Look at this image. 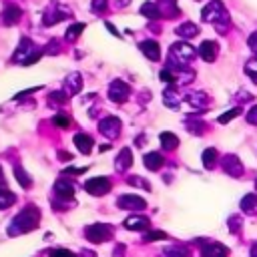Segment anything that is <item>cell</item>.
Here are the masks:
<instances>
[{
  "label": "cell",
  "mask_w": 257,
  "mask_h": 257,
  "mask_svg": "<svg viewBox=\"0 0 257 257\" xmlns=\"http://www.w3.org/2000/svg\"><path fill=\"white\" fill-rule=\"evenodd\" d=\"M40 221V211L34 207V205H28L26 209H22L8 225V235H20V233H28V231H34L36 225Z\"/></svg>",
  "instance_id": "cell-1"
},
{
  "label": "cell",
  "mask_w": 257,
  "mask_h": 257,
  "mask_svg": "<svg viewBox=\"0 0 257 257\" xmlns=\"http://www.w3.org/2000/svg\"><path fill=\"white\" fill-rule=\"evenodd\" d=\"M195 56V50L191 44L187 42H175L169 50V56H167V66L177 70V68H185L187 62H191Z\"/></svg>",
  "instance_id": "cell-2"
},
{
  "label": "cell",
  "mask_w": 257,
  "mask_h": 257,
  "mask_svg": "<svg viewBox=\"0 0 257 257\" xmlns=\"http://www.w3.org/2000/svg\"><path fill=\"white\" fill-rule=\"evenodd\" d=\"M40 56H42V50L34 48V44L30 42V38H22L20 44H18V48H16V52H14V56H12V60L22 62L24 66H30L36 60H40Z\"/></svg>",
  "instance_id": "cell-3"
},
{
  "label": "cell",
  "mask_w": 257,
  "mask_h": 257,
  "mask_svg": "<svg viewBox=\"0 0 257 257\" xmlns=\"http://www.w3.org/2000/svg\"><path fill=\"white\" fill-rule=\"evenodd\" d=\"M86 239L90 243H104L112 237V227L110 225H102V223H96V225H90L86 231H84Z\"/></svg>",
  "instance_id": "cell-4"
},
{
  "label": "cell",
  "mask_w": 257,
  "mask_h": 257,
  "mask_svg": "<svg viewBox=\"0 0 257 257\" xmlns=\"http://www.w3.org/2000/svg\"><path fill=\"white\" fill-rule=\"evenodd\" d=\"M84 189H86V193H90L94 197H100V195L108 193L112 189V185H110V181L106 177H92V179H88L84 183Z\"/></svg>",
  "instance_id": "cell-5"
},
{
  "label": "cell",
  "mask_w": 257,
  "mask_h": 257,
  "mask_svg": "<svg viewBox=\"0 0 257 257\" xmlns=\"http://www.w3.org/2000/svg\"><path fill=\"white\" fill-rule=\"evenodd\" d=\"M120 128H122V122H120V118H116V116H104V118L98 122V131H100L104 137H108V139H116V137L120 135Z\"/></svg>",
  "instance_id": "cell-6"
},
{
  "label": "cell",
  "mask_w": 257,
  "mask_h": 257,
  "mask_svg": "<svg viewBox=\"0 0 257 257\" xmlns=\"http://www.w3.org/2000/svg\"><path fill=\"white\" fill-rule=\"evenodd\" d=\"M131 94V86L124 80H112L110 88H108V98L112 102H124Z\"/></svg>",
  "instance_id": "cell-7"
},
{
  "label": "cell",
  "mask_w": 257,
  "mask_h": 257,
  "mask_svg": "<svg viewBox=\"0 0 257 257\" xmlns=\"http://www.w3.org/2000/svg\"><path fill=\"white\" fill-rule=\"evenodd\" d=\"M223 14H225L223 4H221L219 0H213V2H209V4L203 8L201 18H203V20H207V22H213V20H219Z\"/></svg>",
  "instance_id": "cell-8"
},
{
  "label": "cell",
  "mask_w": 257,
  "mask_h": 257,
  "mask_svg": "<svg viewBox=\"0 0 257 257\" xmlns=\"http://www.w3.org/2000/svg\"><path fill=\"white\" fill-rule=\"evenodd\" d=\"M139 50L149 58V60H153V62H157L159 58H161V46H159V42L157 40H143V42H139Z\"/></svg>",
  "instance_id": "cell-9"
},
{
  "label": "cell",
  "mask_w": 257,
  "mask_h": 257,
  "mask_svg": "<svg viewBox=\"0 0 257 257\" xmlns=\"http://www.w3.org/2000/svg\"><path fill=\"white\" fill-rule=\"evenodd\" d=\"M54 193H56L58 199L72 201V197H74V185H72V181H68V179H58V181L54 183Z\"/></svg>",
  "instance_id": "cell-10"
},
{
  "label": "cell",
  "mask_w": 257,
  "mask_h": 257,
  "mask_svg": "<svg viewBox=\"0 0 257 257\" xmlns=\"http://www.w3.org/2000/svg\"><path fill=\"white\" fill-rule=\"evenodd\" d=\"M20 18H22V10H20V6H16V4H8V6H4V10H2V22H4L6 26H14V24H18Z\"/></svg>",
  "instance_id": "cell-11"
},
{
  "label": "cell",
  "mask_w": 257,
  "mask_h": 257,
  "mask_svg": "<svg viewBox=\"0 0 257 257\" xmlns=\"http://www.w3.org/2000/svg\"><path fill=\"white\" fill-rule=\"evenodd\" d=\"M223 169H225L227 175H233V177H241L243 175V165H241L239 157H235V155H227L223 159Z\"/></svg>",
  "instance_id": "cell-12"
},
{
  "label": "cell",
  "mask_w": 257,
  "mask_h": 257,
  "mask_svg": "<svg viewBox=\"0 0 257 257\" xmlns=\"http://www.w3.org/2000/svg\"><path fill=\"white\" fill-rule=\"evenodd\" d=\"M116 205L120 209H145L147 207L145 199H141L139 195H122V197H118Z\"/></svg>",
  "instance_id": "cell-13"
},
{
  "label": "cell",
  "mask_w": 257,
  "mask_h": 257,
  "mask_svg": "<svg viewBox=\"0 0 257 257\" xmlns=\"http://www.w3.org/2000/svg\"><path fill=\"white\" fill-rule=\"evenodd\" d=\"M201 257H229V249L221 243H207L201 249Z\"/></svg>",
  "instance_id": "cell-14"
},
{
  "label": "cell",
  "mask_w": 257,
  "mask_h": 257,
  "mask_svg": "<svg viewBox=\"0 0 257 257\" xmlns=\"http://www.w3.org/2000/svg\"><path fill=\"white\" fill-rule=\"evenodd\" d=\"M217 50H219L217 42H213V40H203L201 46H199V56H201L203 60H207V62H213V60L217 58Z\"/></svg>",
  "instance_id": "cell-15"
},
{
  "label": "cell",
  "mask_w": 257,
  "mask_h": 257,
  "mask_svg": "<svg viewBox=\"0 0 257 257\" xmlns=\"http://www.w3.org/2000/svg\"><path fill=\"white\" fill-rule=\"evenodd\" d=\"M64 16H66V12H60V6H58V4H52V6L44 12L42 24H44V26H52L54 22H60Z\"/></svg>",
  "instance_id": "cell-16"
},
{
  "label": "cell",
  "mask_w": 257,
  "mask_h": 257,
  "mask_svg": "<svg viewBox=\"0 0 257 257\" xmlns=\"http://www.w3.org/2000/svg\"><path fill=\"white\" fill-rule=\"evenodd\" d=\"M74 145L78 147V151H80L82 155H88V153L92 151L94 141H92V137L86 135V133H76V135H74Z\"/></svg>",
  "instance_id": "cell-17"
},
{
  "label": "cell",
  "mask_w": 257,
  "mask_h": 257,
  "mask_svg": "<svg viewBox=\"0 0 257 257\" xmlns=\"http://www.w3.org/2000/svg\"><path fill=\"white\" fill-rule=\"evenodd\" d=\"M124 227L131 229V231H145L151 227V221L147 217H141V215H133L124 221Z\"/></svg>",
  "instance_id": "cell-18"
},
{
  "label": "cell",
  "mask_w": 257,
  "mask_h": 257,
  "mask_svg": "<svg viewBox=\"0 0 257 257\" xmlns=\"http://www.w3.org/2000/svg\"><path fill=\"white\" fill-rule=\"evenodd\" d=\"M175 32H177L181 38H193V36L199 34V26H197L195 22H191V20H185L183 24H179V26L175 28Z\"/></svg>",
  "instance_id": "cell-19"
},
{
  "label": "cell",
  "mask_w": 257,
  "mask_h": 257,
  "mask_svg": "<svg viewBox=\"0 0 257 257\" xmlns=\"http://www.w3.org/2000/svg\"><path fill=\"white\" fill-rule=\"evenodd\" d=\"M143 161H145V167H147L149 171H159V169L163 167V163H165V159H163L161 153H147V155L143 157Z\"/></svg>",
  "instance_id": "cell-20"
},
{
  "label": "cell",
  "mask_w": 257,
  "mask_h": 257,
  "mask_svg": "<svg viewBox=\"0 0 257 257\" xmlns=\"http://www.w3.org/2000/svg\"><path fill=\"white\" fill-rule=\"evenodd\" d=\"M141 14H143V16H147V18H153V20H157V18H161V16H163L159 2H145V4L141 6Z\"/></svg>",
  "instance_id": "cell-21"
},
{
  "label": "cell",
  "mask_w": 257,
  "mask_h": 257,
  "mask_svg": "<svg viewBox=\"0 0 257 257\" xmlns=\"http://www.w3.org/2000/svg\"><path fill=\"white\" fill-rule=\"evenodd\" d=\"M131 165H133V153H131L128 147H124V149H120V153L116 157V169L118 171H126Z\"/></svg>",
  "instance_id": "cell-22"
},
{
  "label": "cell",
  "mask_w": 257,
  "mask_h": 257,
  "mask_svg": "<svg viewBox=\"0 0 257 257\" xmlns=\"http://www.w3.org/2000/svg\"><path fill=\"white\" fill-rule=\"evenodd\" d=\"M66 88H68V94H78L80 88H82V78L78 72H72L66 76Z\"/></svg>",
  "instance_id": "cell-23"
},
{
  "label": "cell",
  "mask_w": 257,
  "mask_h": 257,
  "mask_svg": "<svg viewBox=\"0 0 257 257\" xmlns=\"http://www.w3.org/2000/svg\"><path fill=\"white\" fill-rule=\"evenodd\" d=\"M161 145H163V149H167V151H175L177 147H179V137L177 135H173V133H161Z\"/></svg>",
  "instance_id": "cell-24"
},
{
  "label": "cell",
  "mask_w": 257,
  "mask_h": 257,
  "mask_svg": "<svg viewBox=\"0 0 257 257\" xmlns=\"http://www.w3.org/2000/svg\"><path fill=\"white\" fill-rule=\"evenodd\" d=\"M241 209L245 211V213H251V215H255L257 213V195H245L243 199H241Z\"/></svg>",
  "instance_id": "cell-25"
},
{
  "label": "cell",
  "mask_w": 257,
  "mask_h": 257,
  "mask_svg": "<svg viewBox=\"0 0 257 257\" xmlns=\"http://www.w3.org/2000/svg\"><path fill=\"white\" fill-rule=\"evenodd\" d=\"M215 163H217V149H213V147L205 149L203 151V165H205V169H213Z\"/></svg>",
  "instance_id": "cell-26"
},
{
  "label": "cell",
  "mask_w": 257,
  "mask_h": 257,
  "mask_svg": "<svg viewBox=\"0 0 257 257\" xmlns=\"http://www.w3.org/2000/svg\"><path fill=\"white\" fill-rule=\"evenodd\" d=\"M82 30H84V24H82V22H74V24H70V26H68V30H66V36H64V38H66L68 42H72V40H76V38L80 36V32H82Z\"/></svg>",
  "instance_id": "cell-27"
},
{
  "label": "cell",
  "mask_w": 257,
  "mask_h": 257,
  "mask_svg": "<svg viewBox=\"0 0 257 257\" xmlns=\"http://www.w3.org/2000/svg\"><path fill=\"white\" fill-rule=\"evenodd\" d=\"M163 253L167 257H189V251L185 247H179V245H169V247H165Z\"/></svg>",
  "instance_id": "cell-28"
},
{
  "label": "cell",
  "mask_w": 257,
  "mask_h": 257,
  "mask_svg": "<svg viewBox=\"0 0 257 257\" xmlns=\"http://www.w3.org/2000/svg\"><path fill=\"white\" fill-rule=\"evenodd\" d=\"M14 201H16V197H14L10 191H6V189H2V187H0V209L10 207Z\"/></svg>",
  "instance_id": "cell-29"
},
{
  "label": "cell",
  "mask_w": 257,
  "mask_h": 257,
  "mask_svg": "<svg viewBox=\"0 0 257 257\" xmlns=\"http://www.w3.org/2000/svg\"><path fill=\"white\" fill-rule=\"evenodd\" d=\"M48 98H50V104H58V106L68 102V94L62 92V90H58V92H50Z\"/></svg>",
  "instance_id": "cell-30"
},
{
  "label": "cell",
  "mask_w": 257,
  "mask_h": 257,
  "mask_svg": "<svg viewBox=\"0 0 257 257\" xmlns=\"http://www.w3.org/2000/svg\"><path fill=\"white\" fill-rule=\"evenodd\" d=\"M245 72L251 76V80L257 84V56L255 58H251L247 64H245Z\"/></svg>",
  "instance_id": "cell-31"
},
{
  "label": "cell",
  "mask_w": 257,
  "mask_h": 257,
  "mask_svg": "<svg viewBox=\"0 0 257 257\" xmlns=\"http://www.w3.org/2000/svg\"><path fill=\"white\" fill-rule=\"evenodd\" d=\"M239 114H241V106H235V108L227 110L223 116H219V124H227L231 118H235V116H239Z\"/></svg>",
  "instance_id": "cell-32"
},
{
  "label": "cell",
  "mask_w": 257,
  "mask_h": 257,
  "mask_svg": "<svg viewBox=\"0 0 257 257\" xmlns=\"http://www.w3.org/2000/svg\"><path fill=\"white\" fill-rule=\"evenodd\" d=\"M14 175H16V179H18V183H20L22 187H26V189H28V187L32 185V181L28 179V175H26L20 167H14Z\"/></svg>",
  "instance_id": "cell-33"
},
{
  "label": "cell",
  "mask_w": 257,
  "mask_h": 257,
  "mask_svg": "<svg viewBox=\"0 0 257 257\" xmlns=\"http://www.w3.org/2000/svg\"><path fill=\"white\" fill-rule=\"evenodd\" d=\"M165 104H169V106H173V108L179 104V98H177L173 86H171V90H165Z\"/></svg>",
  "instance_id": "cell-34"
},
{
  "label": "cell",
  "mask_w": 257,
  "mask_h": 257,
  "mask_svg": "<svg viewBox=\"0 0 257 257\" xmlns=\"http://www.w3.org/2000/svg\"><path fill=\"white\" fill-rule=\"evenodd\" d=\"M167 239V233L163 231H147L145 233V241H165Z\"/></svg>",
  "instance_id": "cell-35"
},
{
  "label": "cell",
  "mask_w": 257,
  "mask_h": 257,
  "mask_svg": "<svg viewBox=\"0 0 257 257\" xmlns=\"http://www.w3.org/2000/svg\"><path fill=\"white\" fill-rule=\"evenodd\" d=\"M52 122H54L56 126H62V128H66V126L70 124V118H68L64 112H58V114L52 118Z\"/></svg>",
  "instance_id": "cell-36"
},
{
  "label": "cell",
  "mask_w": 257,
  "mask_h": 257,
  "mask_svg": "<svg viewBox=\"0 0 257 257\" xmlns=\"http://www.w3.org/2000/svg\"><path fill=\"white\" fill-rule=\"evenodd\" d=\"M50 257H76L72 251H68V249H52L50 253H48Z\"/></svg>",
  "instance_id": "cell-37"
},
{
  "label": "cell",
  "mask_w": 257,
  "mask_h": 257,
  "mask_svg": "<svg viewBox=\"0 0 257 257\" xmlns=\"http://www.w3.org/2000/svg\"><path fill=\"white\" fill-rule=\"evenodd\" d=\"M128 185H135V187H143V189H147V191L151 189V187H149V183H145V181H143V177H128Z\"/></svg>",
  "instance_id": "cell-38"
},
{
  "label": "cell",
  "mask_w": 257,
  "mask_h": 257,
  "mask_svg": "<svg viewBox=\"0 0 257 257\" xmlns=\"http://www.w3.org/2000/svg\"><path fill=\"white\" fill-rule=\"evenodd\" d=\"M247 122L257 126V104H255V106H253V108L247 112Z\"/></svg>",
  "instance_id": "cell-39"
},
{
  "label": "cell",
  "mask_w": 257,
  "mask_h": 257,
  "mask_svg": "<svg viewBox=\"0 0 257 257\" xmlns=\"http://www.w3.org/2000/svg\"><path fill=\"white\" fill-rule=\"evenodd\" d=\"M187 126H189L193 133H203V128H205V124H203L201 120H197V122H191V120H189V122H187Z\"/></svg>",
  "instance_id": "cell-40"
},
{
  "label": "cell",
  "mask_w": 257,
  "mask_h": 257,
  "mask_svg": "<svg viewBox=\"0 0 257 257\" xmlns=\"http://www.w3.org/2000/svg\"><path fill=\"white\" fill-rule=\"evenodd\" d=\"M106 2L108 0H92V10L94 12H102L106 8Z\"/></svg>",
  "instance_id": "cell-41"
},
{
  "label": "cell",
  "mask_w": 257,
  "mask_h": 257,
  "mask_svg": "<svg viewBox=\"0 0 257 257\" xmlns=\"http://www.w3.org/2000/svg\"><path fill=\"white\" fill-rule=\"evenodd\" d=\"M44 50H46L48 54H56V52H58V42H56V40H50L48 46H46Z\"/></svg>",
  "instance_id": "cell-42"
},
{
  "label": "cell",
  "mask_w": 257,
  "mask_h": 257,
  "mask_svg": "<svg viewBox=\"0 0 257 257\" xmlns=\"http://www.w3.org/2000/svg\"><path fill=\"white\" fill-rule=\"evenodd\" d=\"M86 169L82 167V169H74V167H66L64 171H62V175H80V173H84Z\"/></svg>",
  "instance_id": "cell-43"
},
{
  "label": "cell",
  "mask_w": 257,
  "mask_h": 257,
  "mask_svg": "<svg viewBox=\"0 0 257 257\" xmlns=\"http://www.w3.org/2000/svg\"><path fill=\"white\" fill-rule=\"evenodd\" d=\"M247 42H249L251 50H255V52H257V32H253V34L249 36V40H247Z\"/></svg>",
  "instance_id": "cell-44"
},
{
  "label": "cell",
  "mask_w": 257,
  "mask_h": 257,
  "mask_svg": "<svg viewBox=\"0 0 257 257\" xmlns=\"http://www.w3.org/2000/svg\"><path fill=\"white\" fill-rule=\"evenodd\" d=\"M104 26H106V28H108V30H110V32H112L114 36H120V32H118V30H116V28H114V26H112L110 22H104Z\"/></svg>",
  "instance_id": "cell-45"
},
{
  "label": "cell",
  "mask_w": 257,
  "mask_h": 257,
  "mask_svg": "<svg viewBox=\"0 0 257 257\" xmlns=\"http://www.w3.org/2000/svg\"><path fill=\"white\" fill-rule=\"evenodd\" d=\"M108 149H110V145H108V143H102V145H100V151H102V153H104V151H108Z\"/></svg>",
  "instance_id": "cell-46"
},
{
  "label": "cell",
  "mask_w": 257,
  "mask_h": 257,
  "mask_svg": "<svg viewBox=\"0 0 257 257\" xmlns=\"http://www.w3.org/2000/svg\"><path fill=\"white\" fill-rule=\"evenodd\" d=\"M251 257H257V243L251 247Z\"/></svg>",
  "instance_id": "cell-47"
},
{
  "label": "cell",
  "mask_w": 257,
  "mask_h": 257,
  "mask_svg": "<svg viewBox=\"0 0 257 257\" xmlns=\"http://www.w3.org/2000/svg\"><path fill=\"white\" fill-rule=\"evenodd\" d=\"M0 181H2V169H0Z\"/></svg>",
  "instance_id": "cell-48"
},
{
  "label": "cell",
  "mask_w": 257,
  "mask_h": 257,
  "mask_svg": "<svg viewBox=\"0 0 257 257\" xmlns=\"http://www.w3.org/2000/svg\"><path fill=\"white\" fill-rule=\"evenodd\" d=\"M255 185H257V183H255Z\"/></svg>",
  "instance_id": "cell-49"
}]
</instances>
